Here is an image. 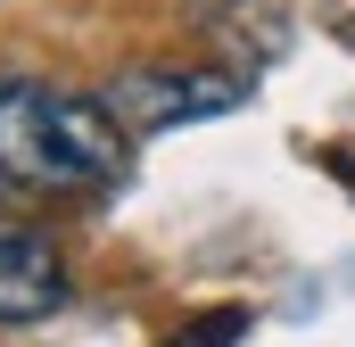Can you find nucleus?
I'll list each match as a JSON object with an SVG mask.
<instances>
[{
    "label": "nucleus",
    "mask_w": 355,
    "mask_h": 347,
    "mask_svg": "<svg viewBox=\"0 0 355 347\" xmlns=\"http://www.w3.org/2000/svg\"><path fill=\"white\" fill-rule=\"evenodd\" d=\"M132 149L107 99L50 83H0V182L17 190H107L124 182Z\"/></svg>",
    "instance_id": "nucleus-1"
},
{
    "label": "nucleus",
    "mask_w": 355,
    "mask_h": 347,
    "mask_svg": "<svg viewBox=\"0 0 355 347\" xmlns=\"http://www.w3.org/2000/svg\"><path fill=\"white\" fill-rule=\"evenodd\" d=\"M99 99H107V116L124 133H174V124H198V116H223L240 99V83L198 75V67H124Z\"/></svg>",
    "instance_id": "nucleus-2"
},
{
    "label": "nucleus",
    "mask_w": 355,
    "mask_h": 347,
    "mask_svg": "<svg viewBox=\"0 0 355 347\" xmlns=\"http://www.w3.org/2000/svg\"><path fill=\"white\" fill-rule=\"evenodd\" d=\"M67 298V264L33 232H0V323H42Z\"/></svg>",
    "instance_id": "nucleus-3"
}]
</instances>
